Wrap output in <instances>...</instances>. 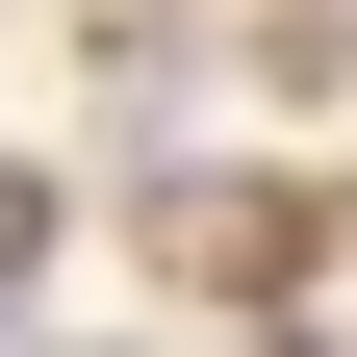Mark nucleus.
<instances>
[{"instance_id": "1", "label": "nucleus", "mask_w": 357, "mask_h": 357, "mask_svg": "<svg viewBox=\"0 0 357 357\" xmlns=\"http://www.w3.org/2000/svg\"><path fill=\"white\" fill-rule=\"evenodd\" d=\"M153 230H178V281H306L332 204H306V178H153Z\"/></svg>"}]
</instances>
